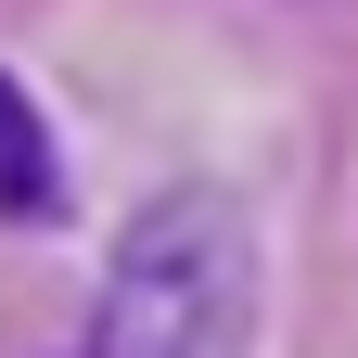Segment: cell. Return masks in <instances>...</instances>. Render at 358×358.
Masks as SVG:
<instances>
[{
	"mask_svg": "<svg viewBox=\"0 0 358 358\" xmlns=\"http://www.w3.org/2000/svg\"><path fill=\"white\" fill-rule=\"evenodd\" d=\"M0 217H13V231H52L64 217V141H52V115H38L13 77H0Z\"/></svg>",
	"mask_w": 358,
	"mask_h": 358,
	"instance_id": "cell-2",
	"label": "cell"
},
{
	"mask_svg": "<svg viewBox=\"0 0 358 358\" xmlns=\"http://www.w3.org/2000/svg\"><path fill=\"white\" fill-rule=\"evenodd\" d=\"M333 13H358V0H333Z\"/></svg>",
	"mask_w": 358,
	"mask_h": 358,
	"instance_id": "cell-3",
	"label": "cell"
},
{
	"mask_svg": "<svg viewBox=\"0 0 358 358\" xmlns=\"http://www.w3.org/2000/svg\"><path fill=\"white\" fill-rule=\"evenodd\" d=\"M243 345H256V231L231 192L179 179L128 217L90 358H243Z\"/></svg>",
	"mask_w": 358,
	"mask_h": 358,
	"instance_id": "cell-1",
	"label": "cell"
}]
</instances>
